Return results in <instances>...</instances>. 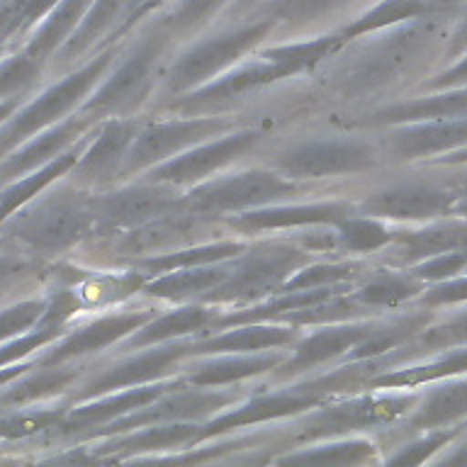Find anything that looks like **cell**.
Here are the masks:
<instances>
[{
  "label": "cell",
  "mask_w": 467,
  "mask_h": 467,
  "mask_svg": "<svg viewBox=\"0 0 467 467\" xmlns=\"http://www.w3.org/2000/svg\"><path fill=\"white\" fill-rule=\"evenodd\" d=\"M460 438H465V441L452 445V452H448L443 458H436L438 462H445V465H467V429L460 433Z\"/></svg>",
  "instance_id": "obj_55"
},
{
  "label": "cell",
  "mask_w": 467,
  "mask_h": 467,
  "mask_svg": "<svg viewBox=\"0 0 467 467\" xmlns=\"http://www.w3.org/2000/svg\"><path fill=\"white\" fill-rule=\"evenodd\" d=\"M226 275H229V261L168 270V273H159V275L149 277L144 287L139 290V295L151 299V302H166V305L200 302Z\"/></svg>",
  "instance_id": "obj_31"
},
{
  "label": "cell",
  "mask_w": 467,
  "mask_h": 467,
  "mask_svg": "<svg viewBox=\"0 0 467 467\" xmlns=\"http://www.w3.org/2000/svg\"><path fill=\"white\" fill-rule=\"evenodd\" d=\"M411 273H414L419 280H423L426 285L441 283V280H448V277H455L460 273L467 270V248L465 251H448V254H438L433 258H426V261L411 265Z\"/></svg>",
  "instance_id": "obj_50"
},
{
  "label": "cell",
  "mask_w": 467,
  "mask_h": 467,
  "mask_svg": "<svg viewBox=\"0 0 467 467\" xmlns=\"http://www.w3.org/2000/svg\"><path fill=\"white\" fill-rule=\"evenodd\" d=\"M356 210L385 222H431L452 217V192L445 182L400 181L368 190Z\"/></svg>",
  "instance_id": "obj_18"
},
{
  "label": "cell",
  "mask_w": 467,
  "mask_h": 467,
  "mask_svg": "<svg viewBox=\"0 0 467 467\" xmlns=\"http://www.w3.org/2000/svg\"><path fill=\"white\" fill-rule=\"evenodd\" d=\"M232 130H236V122L219 115H181L156 119V122H141L124 161L122 178L146 173L149 168Z\"/></svg>",
  "instance_id": "obj_10"
},
{
  "label": "cell",
  "mask_w": 467,
  "mask_h": 467,
  "mask_svg": "<svg viewBox=\"0 0 467 467\" xmlns=\"http://www.w3.org/2000/svg\"><path fill=\"white\" fill-rule=\"evenodd\" d=\"M445 15L451 13L419 15L346 42L321 64L331 90L341 100H363L419 71L443 42Z\"/></svg>",
  "instance_id": "obj_1"
},
{
  "label": "cell",
  "mask_w": 467,
  "mask_h": 467,
  "mask_svg": "<svg viewBox=\"0 0 467 467\" xmlns=\"http://www.w3.org/2000/svg\"><path fill=\"white\" fill-rule=\"evenodd\" d=\"M350 212H356V202L350 200H317V202L290 200V202L255 207L241 214H229L222 222L229 232L255 236L268 232H295L309 226H334L336 222L348 217Z\"/></svg>",
  "instance_id": "obj_21"
},
{
  "label": "cell",
  "mask_w": 467,
  "mask_h": 467,
  "mask_svg": "<svg viewBox=\"0 0 467 467\" xmlns=\"http://www.w3.org/2000/svg\"><path fill=\"white\" fill-rule=\"evenodd\" d=\"M419 302L429 309L438 306H455L467 302V275H455L441 283L426 285V290L419 295Z\"/></svg>",
  "instance_id": "obj_51"
},
{
  "label": "cell",
  "mask_w": 467,
  "mask_h": 467,
  "mask_svg": "<svg viewBox=\"0 0 467 467\" xmlns=\"http://www.w3.org/2000/svg\"><path fill=\"white\" fill-rule=\"evenodd\" d=\"M182 204V190L168 182H124L90 192L95 239H108L151 222Z\"/></svg>",
  "instance_id": "obj_12"
},
{
  "label": "cell",
  "mask_w": 467,
  "mask_h": 467,
  "mask_svg": "<svg viewBox=\"0 0 467 467\" xmlns=\"http://www.w3.org/2000/svg\"><path fill=\"white\" fill-rule=\"evenodd\" d=\"M394 229L387 226L385 219L370 217L363 212H350L348 217L334 224L336 254L338 255H365L382 254L389 241H392Z\"/></svg>",
  "instance_id": "obj_40"
},
{
  "label": "cell",
  "mask_w": 467,
  "mask_h": 467,
  "mask_svg": "<svg viewBox=\"0 0 467 467\" xmlns=\"http://www.w3.org/2000/svg\"><path fill=\"white\" fill-rule=\"evenodd\" d=\"M467 115V86L445 88V90H433V95L423 98H411V100L394 102L382 109H375L368 115V124H382V127H394V124L429 122V119H448V117Z\"/></svg>",
  "instance_id": "obj_34"
},
{
  "label": "cell",
  "mask_w": 467,
  "mask_h": 467,
  "mask_svg": "<svg viewBox=\"0 0 467 467\" xmlns=\"http://www.w3.org/2000/svg\"><path fill=\"white\" fill-rule=\"evenodd\" d=\"M20 108V102H15V100H5V102H0V124L5 122L7 117L13 115L15 109Z\"/></svg>",
  "instance_id": "obj_58"
},
{
  "label": "cell",
  "mask_w": 467,
  "mask_h": 467,
  "mask_svg": "<svg viewBox=\"0 0 467 467\" xmlns=\"http://www.w3.org/2000/svg\"><path fill=\"white\" fill-rule=\"evenodd\" d=\"M467 419V378H445L431 382L421 392L411 411L394 426L401 429V436H416L423 431L455 426Z\"/></svg>",
  "instance_id": "obj_28"
},
{
  "label": "cell",
  "mask_w": 467,
  "mask_h": 467,
  "mask_svg": "<svg viewBox=\"0 0 467 467\" xmlns=\"http://www.w3.org/2000/svg\"><path fill=\"white\" fill-rule=\"evenodd\" d=\"M42 61H36L25 51L0 61V102H22V98H27L42 83Z\"/></svg>",
  "instance_id": "obj_47"
},
{
  "label": "cell",
  "mask_w": 467,
  "mask_h": 467,
  "mask_svg": "<svg viewBox=\"0 0 467 467\" xmlns=\"http://www.w3.org/2000/svg\"><path fill=\"white\" fill-rule=\"evenodd\" d=\"M467 51V3L462 5V13L452 25L451 35L445 36V49H443V58L445 61H455L458 57H462Z\"/></svg>",
  "instance_id": "obj_53"
},
{
  "label": "cell",
  "mask_w": 467,
  "mask_h": 467,
  "mask_svg": "<svg viewBox=\"0 0 467 467\" xmlns=\"http://www.w3.org/2000/svg\"><path fill=\"white\" fill-rule=\"evenodd\" d=\"M222 229H226L222 219L204 217V214H197L181 204L178 210L166 212L137 229L102 239V248L115 255L117 261H134V258H144V255L168 254L175 248L226 236L222 234Z\"/></svg>",
  "instance_id": "obj_11"
},
{
  "label": "cell",
  "mask_w": 467,
  "mask_h": 467,
  "mask_svg": "<svg viewBox=\"0 0 467 467\" xmlns=\"http://www.w3.org/2000/svg\"><path fill=\"white\" fill-rule=\"evenodd\" d=\"M378 149L360 137H319L280 146L270 156V168L299 182L338 175L368 173L378 166Z\"/></svg>",
  "instance_id": "obj_9"
},
{
  "label": "cell",
  "mask_w": 467,
  "mask_h": 467,
  "mask_svg": "<svg viewBox=\"0 0 467 467\" xmlns=\"http://www.w3.org/2000/svg\"><path fill=\"white\" fill-rule=\"evenodd\" d=\"M467 86V51L462 57H458L452 61V66H448L445 71H441L438 76L429 78L423 83V90H445V88H460Z\"/></svg>",
  "instance_id": "obj_52"
},
{
  "label": "cell",
  "mask_w": 467,
  "mask_h": 467,
  "mask_svg": "<svg viewBox=\"0 0 467 467\" xmlns=\"http://www.w3.org/2000/svg\"><path fill=\"white\" fill-rule=\"evenodd\" d=\"M90 3L93 0H58L57 5L47 13L42 27L36 29L22 51L36 61H42V64L51 61L54 54L68 42V36L76 32Z\"/></svg>",
  "instance_id": "obj_39"
},
{
  "label": "cell",
  "mask_w": 467,
  "mask_h": 467,
  "mask_svg": "<svg viewBox=\"0 0 467 467\" xmlns=\"http://www.w3.org/2000/svg\"><path fill=\"white\" fill-rule=\"evenodd\" d=\"M42 277L44 270L39 258L27 255L10 244L0 248V306L32 297L35 290H39Z\"/></svg>",
  "instance_id": "obj_42"
},
{
  "label": "cell",
  "mask_w": 467,
  "mask_h": 467,
  "mask_svg": "<svg viewBox=\"0 0 467 467\" xmlns=\"http://www.w3.org/2000/svg\"><path fill=\"white\" fill-rule=\"evenodd\" d=\"M117 51H119V44L102 47L80 68L68 73L64 80H58V83H54V86L36 95L35 100H29L27 105L15 109L13 115L0 124V159L13 149H17L22 141L35 137L36 131L61 122L64 117L80 109V105L98 88L102 76L109 71V66L117 58Z\"/></svg>",
  "instance_id": "obj_6"
},
{
  "label": "cell",
  "mask_w": 467,
  "mask_h": 467,
  "mask_svg": "<svg viewBox=\"0 0 467 467\" xmlns=\"http://www.w3.org/2000/svg\"><path fill=\"white\" fill-rule=\"evenodd\" d=\"M436 319V314L429 306H423L419 312L397 314L392 319L375 321V327L363 341H358L353 348L343 356V363H358V360H372L389 353V350L401 348L409 343L419 331L429 327L431 321Z\"/></svg>",
  "instance_id": "obj_36"
},
{
  "label": "cell",
  "mask_w": 467,
  "mask_h": 467,
  "mask_svg": "<svg viewBox=\"0 0 467 467\" xmlns=\"http://www.w3.org/2000/svg\"><path fill=\"white\" fill-rule=\"evenodd\" d=\"M277 32V22L265 15L251 13L248 20H241L234 27H226L217 35L200 39L188 47L181 57L175 58L173 66L163 73V88L171 95H185L195 90L207 80L217 78L219 73L229 71L244 61L248 54H254L258 47L268 42Z\"/></svg>",
  "instance_id": "obj_7"
},
{
  "label": "cell",
  "mask_w": 467,
  "mask_h": 467,
  "mask_svg": "<svg viewBox=\"0 0 467 467\" xmlns=\"http://www.w3.org/2000/svg\"><path fill=\"white\" fill-rule=\"evenodd\" d=\"M283 78H290L283 66L273 64L254 51L251 61H239L229 71L219 73L217 78L207 80L190 93L178 95L173 109H178L181 115H214L217 109L244 100L246 95Z\"/></svg>",
  "instance_id": "obj_19"
},
{
  "label": "cell",
  "mask_w": 467,
  "mask_h": 467,
  "mask_svg": "<svg viewBox=\"0 0 467 467\" xmlns=\"http://www.w3.org/2000/svg\"><path fill=\"white\" fill-rule=\"evenodd\" d=\"M302 336L299 327L285 321H254L219 328L207 336L192 338V356L214 353H255V350H287Z\"/></svg>",
  "instance_id": "obj_27"
},
{
  "label": "cell",
  "mask_w": 467,
  "mask_h": 467,
  "mask_svg": "<svg viewBox=\"0 0 467 467\" xmlns=\"http://www.w3.org/2000/svg\"><path fill=\"white\" fill-rule=\"evenodd\" d=\"M324 229L328 226H317V234H297L295 239L275 236L258 239L255 244L248 241L239 255L229 258V275L200 302L214 306H244L268 297L302 265L312 263L314 258H324L328 251L336 254L334 226L331 234H324Z\"/></svg>",
  "instance_id": "obj_3"
},
{
  "label": "cell",
  "mask_w": 467,
  "mask_h": 467,
  "mask_svg": "<svg viewBox=\"0 0 467 467\" xmlns=\"http://www.w3.org/2000/svg\"><path fill=\"white\" fill-rule=\"evenodd\" d=\"M246 239H229V236H219L212 241H200L192 246L175 248L168 254L144 255V258H134L130 261L131 268H139L149 277L168 273V270L178 268H192V265H207V263H222L229 261L234 255H239L246 248Z\"/></svg>",
  "instance_id": "obj_37"
},
{
  "label": "cell",
  "mask_w": 467,
  "mask_h": 467,
  "mask_svg": "<svg viewBox=\"0 0 467 467\" xmlns=\"http://www.w3.org/2000/svg\"><path fill=\"white\" fill-rule=\"evenodd\" d=\"M0 222V239L39 261L73 254L95 239L90 192L64 175Z\"/></svg>",
  "instance_id": "obj_2"
},
{
  "label": "cell",
  "mask_w": 467,
  "mask_h": 467,
  "mask_svg": "<svg viewBox=\"0 0 467 467\" xmlns=\"http://www.w3.org/2000/svg\"><path fill=\"white\" fill-rule=\"evenodd\" d=\"M175 35L161 17L151 22L130 47L117 51L109 71L102 76L90 98L80 105V112L95 122L109 117H131L149 100V95L163 78V61Z\"/></svg>",
  "instance_id": "obj_4"
},
{
  "label": "cell",
  "mask_w": 467,
  "mask_h": 467,
  "mask_svg": "<svg viewBox=\"0 0 467 467\" xmlns=\"http://www.w3.org/2000/svg\"><path fill=\"white\" fill-rule=\"evenodd\" d=\"M327 400L328 397L309 389L302 379L283 382V387L275 389V392H255L251 397L244 394L239 401H234L232 407H226L224 411H219V414H214L202 423V441L234 433V431L246 429V426H263V423L270 421L295 419V416L305 414L309 409L319 407L321 401Z\"/></svg>",
  "instance_id": "obj_15"
},
{
  "label": "cell",
  "mask_w": 467,
  "mask_h": 467,
  "mask_svg": "<svg viewBox=\"0 0 467 467\" xmlns=\"http://www.w3.org/2000/svg\"><path fill=\"white\" fill-rule=\"evenodd\" d=\"M378 319H356L338 321V324H324V327H312V334H305L292 346L287 358L270 372L275 382H290V379L306 378L319 368L336 360H343L358 341H363L370 334Z\"/></svg>",
  "instance_id": "obj_20"
},
{
  "label": "cell",
  "mask_w": 467,
  "mask_h": 467,
  "mask_svg": "<svg viewBox=\"0 0 467 467\" xmlns=\"http://www.w3.org/2000/svg\"><path fill=\"white\" fill-rule=\"evenodd\" d=\"M312 182L285 178L275 168H251L239 173L217 175L182 190V204L204 217L224 219L229 214L265 207V204L302 200L314 192Z\"/></svg>",
  "instance_id": "obj_8"
},
{
  "label": "cell",
  "mask_w": 467,
  "mask_h": 467,
  "mask_svg": "<svg viewBox=\"0 0 467 467\" xmlns=\"http://www.w3.org/2000/svg\"><path fill=\"white\" fill-rule=\"evenodd\" d=\"M358 0H261L258 5L251 7V13L265 15L277 22V29H306L312 25L334 17Z\"/></svg>",
  "instance_id": "obj_41"
},
{
  "label": "cell",
  "mask_w": 467,
  "mask_h": 467,
  "mask_svg": "<svg viewBox=\"0 0 467 467\" xmlns=\"http://www.w3.org/2000/svg\"><path fill=\"white\" fill-rule=\"evenodd\" d=\"M455 346H467V302L462 309L452 312L451 317L431 321L429 327L419 331L401 348L389 350L385 356L372 358V360H363V363L370 370L372 378L375 372L389 370V368H397V365L414 363V360H421L423 356H431V353H438V350L445 348H455Z\"/></svg>",
  "instance_id": "obj_30"
},
{
  "label": "cell",
  "mask_w": 467,
  "mask_h": 467,
  "mask_svg": "<svg viewBox=\"0 0 467 467\" xmlns=\"http://www.w3.org/2000/svg\"><path fill=\"white\" fill-rule=\"evenodd\" d=\"M144 3H151V0H131V7H137V5H144Z\"/></svg>",
  "instance_id": "obj_60"
},
{
  "label": "cell",
  "mask_w": 467,
  "mask_h": 467,
  "mask_svg": "<svg viewBox=\"0 0 467 467\" xmlns=\"http://www.w3.org/2000/svg\"><path fill=\"white\" fill-rule=\"evenodd\" d=\"M370 312V306L356 302L350 292H338L334 297L321 299L317 305H309L305 309H297V312H287L280 321L299 328H312L324 327V324H338V321L365 319Z\"/></svg>",
  "instance_id": "obj_45"
},
{
  "label": "cell",
  "mask_w": 467,
  "mask_h": 467,
  "mask_svg": "<svg viewBox=\"0 0 467 467\" xmlns=\"http://www.w3.org/2000/svg\"><path fill=\"white\" fill-rule=\"evenodd\" d=\"M44 309H47V297H35V295L0 306V343L35 328L36 321L42 319Z\"/></svg>",
  "instance_id": "obj_49"
},
{
  "label": "cell",
  "mask_w": 467,
  "mask_h": 467,
  "mask_svg": "<svg viewBox=\"0 0 467 467\" xmlns=\"http://www.w3.org/2000/svg\"><path fill=\"white\" fill-rule=\"evenodd\" d=\"M204 438L200 421L151 423L141 429L124 431L117 436L95 438L88 451L95 462H122V460H146L163 451H185Z\"/></svg>",
  "instance_id": "obj_22"
},
{
  "label": "cell",
  "mask_w": 467,
  "mask_h": 467,
  "mask_svg": "<svg viewBox=\"0 0 467 467\" xmlns=\"http://www.w3.org/2000/svg\"><path fill=\"white\" fill-rule=\"evenodd\" d=\"M433 13H452L467 3V0H426Z\"/></svg>",
  "instance_id": "obj_57"
},
{
  "label": "cell",
  "mask_w": 467,
  "mask_h": 467,
  "mask_svg": "<svg viewBox=\"0 0 467 467\" xmlns=\"http://www.w3.org/2000/svg\"><path fill=\"white\" fill-rule=\"evenodd\" d=\"M438 353L441 356L431 358L426 363L414 360L404 368L375 372L365 382V389H416V387L467 372V346H455V348L438 350Z\"/></svg>",
  "instance_id": "obj_35"
},
{
  "label": "cell",
  "mask_w": 467,
  "mask_h": 467,
  "mask_svg": "<svg viewBox=\"0 0 467 467\" xmlns=\"http://www.w3.org/2000/svg\"><path fill=\"white\" fill-rule=\"evenodd\" d=\"M368 265L348 258H314L287 277V283L280 290H314V287H336V285H353L363 275Z\"/></svg>",
  "instance_id": "obj_44"
},
{
  "label": "cell",
  "mask_w": 467,
  "mask_h": 467,
  "mask_svg": "<svg viewBox=\"0 0 467 467\" xmlns=\"http://www.w3.org/2000/svg\"><path fill=\"white\" fill-rule=\"evenodd\" d=\"M95 124H98L95 119L76 109L73 115L64 117L61 122L36 131L35 137H29L17 149L3 156V161H0V188L51 163L57 156L68 151L73 144H78L88 131L95 130Z\"/></svg>",
  "instance_id": "obj_23"
},
{
  "label": "cell",
  "mask_w": 467,
  "mask_h": 467,
  "mask_svg": "<svg viewBox=\"0 0 467 467\" xmlns=\"http://www.w3.org/2000/svg\"><path fill=\"white\" fill-rule=\"evenodd\" d=\"M287 350H255V353H214L190 356L181 368L185 385L192 387H236L251 378L270 375L287 358Z\"/></svg>",
  "instance_id": "obj_24"
},
{
  "label": "cell",
  "mask_w": 467,
  "mask_h": 467,
  "mask_svg": "<svg viewBox=\"0 0 467 467\" xmlns=\"http://www.w3.org/2000/svg\"><path fill=\"white\" fill-rule=\"evenodd\" d=\"M378 445L365 436H343L295 445L273 455L270 462L280 465H324V467H358L378 460Z\"/></svg>",
  "instance_id": "obj_32"
},
{
  "label": "cell",
  "mask_w": 467,
  "mask_h": 467,
  "mask_svg": "<svg viewBox=\"0 0 467 467\" xmlns=\"http://www.w3.org/2000/svg\"><path fill=\"white\" fill-rule=\"evenodd\" d=\"M445 185L452 192V214L467 219V173H462L460 178H452Z\"/></svg>",
  "instance_id": "obj_54"
},
{
  "label": "cell",
  "mask_w": 467,
  "mask_h": 467,
  "mask_svg": "<svg viewBox=\"0 0 467 467\" xmlns=\"http://www.w3.org/2000/svg\"><path fill=\"white\" fill-rule=\"evenodd\" d=\"M139 127H141V119L134 115L109 117L98 122L95 137L88 141L66 178L88 192L117 185V181L122 178L124 161L134 144Z\"/></svg>",
  "instance_id": "obj_16"
},
{
  "label": "cell",
  "mask_w": 467,
  "mask_h": 467,
  "mask_svg": "<svg viewBox=\"0 0 467 467\" xmlns=\"http://www.w3.org/2000/svg\"><path fill=\"white\" fill-rule=\"evenodd\" d=\"M343 39L336 32L321 36H309V39H299V42H280V44H263L255 49V54L268 58L273 64L283 66L287 76H302L306 71L319 68L328 57H334L336 51L343 47Z\"/></svg>",
  "instance_id": "obj_38"
},
{
  "label": "cell",
  "mask_w": 467,
  "mask_h": 467,
  "mask_svg": "<svg viewBox=\"0 0 467 467\" xmlns=\"http://www.w3.org/2000/svg\"><path fill=\"white\" fill-rule=\"evenodd\" d=\"M159 309L153 305L146 306H127V309H115V312L100 314L98 319L80 324V327L68 328L58 341L44 348V353L36 358V365H58V363H80L86 358L102 353L105 348L119 346V343L137 331L141 324L151 319Z\"/></svg>",
  "instance_id": "obj_17"
},
{
  "label": "cell",
  "mask_w": 467,
  "mask_h": 467,
  "mask_svg": "<svg viewBox=\"0 0 467 467\" xmlns=\"http://www.w3.org/2000/svg\"><path fill=\"white\" fill-rule=\"evenodd\" d=\"M436 163H441V166H465L467 146H462V149H455V151H451V153H445V156H438Z\"/></svg>",
  "instance_id": "obj_56"
},
{
  "label": "cell",
  "mask_w": 467,
  "mask_h": 467,
  "mask_svg": "<svg viewBox=\"0 0 467 467\" xmlns=\"http://www.w3.org/2000/svg\"><path fill=\"white\" fill-rule=\"evenodd\" d=\"M190 356H192V338L156 343V346L139 348V353L130 350V356L117 358L115 363H109L100 372L83 378V382L71 394V404L117 392V389H127V387L151 385L159 379L173 378L181 372L182 363Z\"/></svg>",
  "instance_id": "obj_13"
},
{
  "label": "cell",
  "mask_w": 467,
  "mask_h": 467,
  "mask_svg": "<svg viewBox=\"0 0 467 467\" xmlns=\"http://www.w3.org/2000/svg\"><path fill=\"white\" fill-rule=\"evenodd\" d=\"M421 392H404V389H370L348 397H331L319 407L295 416L292 429L280 441V451L295 445L327 441V438L363 436L365 431L389 429L411 411ZM277 455V452H275Z\"/></svg>",
  "instance_id": "obj_5"
},
{
  "label": "cell",
  "mask_w": 467,
  "mask_h": 467,
  "mask_svg": "<svg viewBox=\"0 0 467 467\" xmlns=\"http://www.w3.org/2000/svg\"><path fill=\"white\" fill-rule=\"evenodd\" d=\"M219 319V306L207 305V302H182L173 305L166 312L153 314L151 319L141 324L137 331H131L119 348L139 350L156 343L182 341V338H200L214 331V324Z\"/></svg>",
  "instance_id": "obj_26"
},
{
  "label": "cell",
  "mask_w": 467,
  "mask_h": 467,
  "mask_svg": "<svg viewBox=\"0 0 467 467\" xmlns=\"http://www.w3.org/2000/svg\"><path fill=\"white\" fill-rule=\"evenodd\" d=\"M265 141V134L254 127H236L222 137L192 146L188 151L178 153L173 159L163 161L159 166L141 173V181L168 182L175 188L188 190L197 182L207 181L210 175L222 173L224 168L241 161Z\"/></svg>",
  "instance_id": "obj_14"
},
{
  "label": "cell",
  "mask_w": 467,
  "mask_h": 467,
  "mask_svg": "<svg viewBox=\"0 0 467 467\" xmlns=\"http://www.w3.org/2000/svg\"><path fill=\"white\" fill-rule=\"evenodd\" d=\"M130 10L131 0H93L76 32L68 36V42L54 54L51 64L57 68H66L76 64L78 58L93 57L102 47H109L115 29L122 25Z\"/></svg>",
  "instance_id": "obj_29"
},
{
  "label": "cell",
  "mask_w": 467,
  "mask_h": 467,
  "mask_svg": "<svg viewBox=\"0 0 467 467\" xmlns=\"http://www.w3.org/2000/svg\"><path fill=\"white\" fill-rule=\"evenodd\" d=\"M426 290V283L409 268L385 265V268H368L353 283V299L360 305L370 306L372 312L379 309H397L409 299H416Z\"/></svg>",
  "instance_id": "obj_33"
},
{
  "label": "cell",
  "mask_w": 467,
  "mask_h": 467,
  "mask_svg": "<svg viewBox=\"0 0 467 467\" xmlns=\"http://www.w3.org/2000/svg\"><path fill=\"white\" fill-rule=\"evenodd\" d=\"M426 13H433L426 0H378L370 10L358 15L346 27L336 29V35L341 36L343 42H350V39L372 35V32H379V29L392 27V25H400V22Z\"/></svg>",
  "instance_id": "obj_43"
},
{
  "label": "cell",
  "mask_w": 467,
  "mask_h": 467,
  "mask_svg": "<svg viewBox=\"0 0 467 467\" xmlns=\"http://www.w3.org/2000/svg\"><path fill=\"white\" fill-rule=\"evenodd\" d=\"M229 0H178L163 20L175 36H188L214 20Z\"/></svg>",
  "instance_id": "obj_48"
},
{
  "label": "cell",
  "mask_w": 467,
  "mask_h": 467,
  "mask_svg": "<svg viewBox=\"0 0 467 467\" xmlns=\"http://www.w3.org/2000/svg\"><path fill=\"white\" fill-rule=\"evenodd\" d=\"M467 248V219L465 217H441L426 222V226L416 229H400L392 234L387 254V263L397 268H411L416 263L433 258L448 251H465Z\"/></svg>",
  "instance_id": "obj_25"
},
{
  "label": "cell",
  "mask_w": 467,
  "mask_h": 467,
  "mask_svg": "<svg viewBox=\"0 0 467 467\" xmlns=\"http://www.w3.org/2000/svg\"><path fill=\"white\" fill-rule=\"evenodd\" d=\"M258 3H261V0H236V5H239L241 10H246V13H248V10H251V7H254V5H258Z\"/></svg>",
  "instance_id": "obj_59"
},
{
  "label": "cell",
  "mask_w": 467,
  "mask_h": 467,
  "mask_svg": "<svg viewBox=\"0 0 467 467\" xmlns=\"http://www.w3.org/2000/svg\"><path fill=\"white\" fill-rule=\"evenodd\" d=\"M467 429V423H455V426H443V429L423 431V433H416L411 436V441H407L404 445L397 448V452H392L387 462L392 465H423L429 460L436 458V452H441L443 448H448L451 443H455L460 438V433Z\"/></svg>",
  "instance_id": "obj_46"
}]
</instances>
